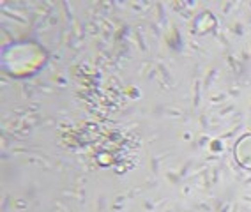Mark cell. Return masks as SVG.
Segmentation results:
<instances>
[{"label": "cell", "mask_w": 251, "mask_h": 212, "mask_svg": "<svg viewBox=\"0 0 251 212\" xmlns=\"http://www.w3.org/2000/svg\"><path fill=\"white\" fill-rule=\"evenodd\" d=\"M233 158L244 170L251 172V133H246L233 145Z\"/></svg>", "instance_id": "cell-1"}]
</instances>
